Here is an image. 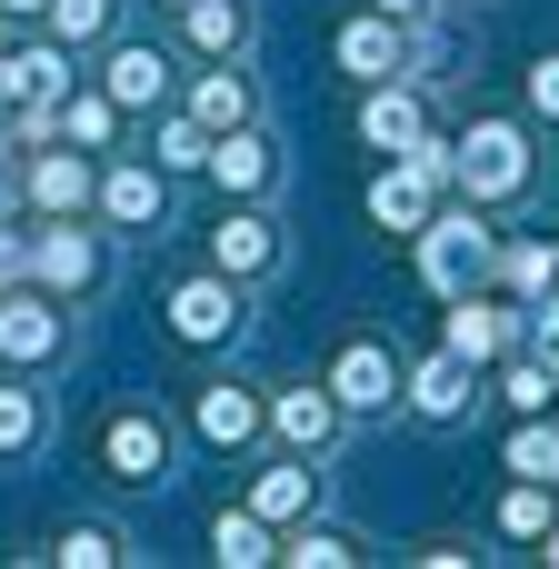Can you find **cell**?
<instances>
[{
    "instance_id": "obj_8",
    "label": "cell",
    "mask_w": 559,
    "mask_h": 569,
    "mask_svg": "<svg viewBox=\"0 0 559 569\" xmlns=\"http://www.w3.org/2000/svg\"><path fill=\"white\" fill-rule=\"evenodd\" d=\"M160 90H170V60L160 50H120L110 60V110H150Z\"/></svg>"
},
{
    "instance_id": "obj_13",
    "label": "cell",
    "mask_w": 559,
    "mask_h": 569,
    "mask_svg": "<svg viewBox=\"0 0 559 569\" xmlns=\"http://www.w3.org/2000/svg\"><path fill=\"white\" fill-rule=\"evenodd\" d=\"M210 170H220V190H260L270 180V140L230 130V140H210Z\"/></svg>"
},
{
    "instance_id": "obj_12",
    "label": "cell",
    "mask_w": 559,
    "mask_h": 569,
    "mask_svg": "<svg viewBox=\"0 0 559 569\" xmlns=\"http://www.w3.org/2000/svg\"><path fill=\"white\" fill-rule=\"evenodd\" d=\"M360 130H370L380 150H420V100H410V90H380V100L360 110Z\"/></svg>"
},
{
    "instance_id": "obj_33",
    "label": "cell",
    "mask_w": 559,
    "mask_h": 569,
    "mask_svg": "<svg viewBox=\"0 0 559 569\" xmlns=\"http://www.w3.org/2000/svg\"><path fill=\"white\" fill-rule=\"evenodd\" d=\"M160 160H210V140H200L190 120H170V130H160Z\"/></svg>"
},
{
    "instance_id": "obj_9",
    "label": "cell",
    "mask_w": 559,
    "mask_h": 569,
    "mask_svg": "<svg viewBox=\"0 0 559 569\" xmlns=\"http://www.w3.org/2000/svg\"><path fill=\"white\" fill-rule=\"evenodd\" d=\"M340 60H350L360 80H390V70H400V30H390V20H350V30H340Z\"/></svg>"
},
{
    "instance_id": "obj_37",
    "label": "cell",
    "mask_w": 559,
    "mask_h": 569,
    "mask_svg": "<svg viewBox=\"0 0 559 569\" xmlns=\"http://www.w3.org/2000/svg\"><path fill=\"white\" fill-rule=\"evenodd\" d=\"M550 560H559V540H550Z\"/></svg>"
},
{
    "instance_id": "obj_35",
    "label": "cell",
    "mask_w": 559,
    "mask_h": 569,
    "mask_svg": "<svg viewBox=\"0 0 559 569\" xmlns=\"http://www.w3.org/2000/svg\"><path fill=\"white\" fill-rule=\"evenodd\" d=\"M410 10H420V0H380V20H410Z\"/></svg>"
},
{
    "instance_id": "obj_27",
    "label": "cell",
    "mask_w": 559,
    "mask_h": 569,
    "mask_svg": "<svg viewBox=\"0 0 559 569\" xmlns=\"http://www.w3.org/2000/svg\"><path fill=\"white\" fill-rule=\"evenodd\" d=\"M240 110H250V90L220 70V80H200V120H220V130H240Z\"/></svg>"
},
{
    "instance_id": "obj_1",
    "label": "cell",
    "mask_w": 559,
    "mask_h": 569,
    "mask_svg": "<svg viewBox=\"0 0 559 569\" xmlns=\"http://www.w3.org/2000/svg\"><path fill=\"white\" fill-rule=\"evenodd\" d=\"M410 240H420V260H430V280H440L450 300H460V290H470L480 270H490V230H480L470 210H450V220H420Z\"/></svg>"
},
{
    "instance_id": "obj_6",
    "label": "cell",
    "mask_w": 559,
    "mask_h": 569,
    "mask_svg": "<svg viewBox=\"0 0 559 569\" xmlns=\"http://www.w3.org/2000/svg\"><path fill=\"white\" fill-rule=\"evenodd\" d=\"M50 350H60L50 300H0V360H50Z\"/></svg>"
},
{
    "instance_id": "obj_10",
    "label": "cell",
    "mask_w": 559,
    "mask_h": 569,
    "mask_svg": "<svg viewBox=\"0 0 559 569\" xmlns=\"http://www.w3.org/2000/svg\"><path fill=\"white\" fill-rule=\"evenodd\" d=\"M30 260H40V280H60V290H90V280H100V250H90L80 230H50Z\"/></svg>"
},
{
    "instance_id": "obj_5",
    "label": "cell",
    "mask_w": 559,
    "mask_h": 569,
    "mask_svg": "<svg viewBox=\"0 0 559 569\" xmlns=\"http://www.w3.org/2000/svg\"><path fill=\"white\" fill-rule=\"evenodd\" d=\"M370 220H380V230H420V220H430V170H410V160L380 170V180H370Z\"/></svg>"
},
{
    "instance_id": "obj_11",
    "label": "cell",
    "mask_w": 559,
    "mask_h": 569,
    "mask_svg": "<svg viewBox=\"0 0 559 569\" xmlns=\"http://www.w3.org/2000/svg\"><path fill=\"white\" fill-rule=\"evenodd\" d=\"M250 430H260V400H250V390H200V440L240 450Z\"/></svg>"
},
{
    "instance_id": "obj_36",
    "label": "cell",
    "mask_w": 559,
    "mask_h": 569,
    "mask_svg": "<svg viewBox=\"0 0 559 569\" xmlns=\"http://www.w3.org/2000/svg\"><path fill=\"white\" fill-rule=\"evenodd\" d=\"M0 10H20V20H30V10H50V0H0Z\"/></svg>"
},
{
    "instance_id": "obj_4",
    "label": "cell",
    "mask_w": 559,
    "mask_h": 569,
    "mask_svg": "<svg viewBox=\"0 0 559 569\" xmlns=\"http://www.w3.org/2000/svg\"><path fill=\"white\" fill-rule=\"evenodd\" d=\"M390 390H400L390 350H380V340H350V350H340V370H330V400H350V410H380Z\"/></svg>"
},
{
    "instance_id": "obj_17",
    "label": "cell",
    "mask_w": 559,
    "mask_h": 569,
    "mask_svg": "<svg viewBox=\"0 0 559 569\" xmlns=\"http://www.w3.org/2000/svg\"><path fill=\"white\" fill-rule=\"evenodd\" d=\"M410 400H420V410H430V420H450V410H460V400H470V380H460V350H450V360H430V370H420V380H410Z\"/></svg>"
},
{
    "instance_id": "obj_18",
    "label": "cell",
    "mask_w": 559,
    "mask_h": 569,
    "mask_svg": "<svg viewBox=\"0 0 559 569\" xmlns=\"http://www.w3.org/2000/svg\"><path fill=\"white\" fill-rule=\"evenodd\" d=\"M210 550H220V560H230V569L270 560V530H260V510H250V520H230V510H220V530H210Z\"/></svg>"
},
{
    "instance_id": "obj_25",
    "label": "cell",
    "mask_w": 559,
    "mask_h": 569,
    "mask_svg": "<svg viewBox=\"0 0 559 569\" xmlns=\"http://www.w3.org/2000/svg\"><path fill=\"white\" fill-rule=\"evenodd\" d=\"M40 440V400L30 390H0V450H30Z\"/></svg>"
},
{
    "instance_id": "obj_16",
    "label": "cell",
    "mask_w": 559,
    "mask_h": 569,
    "mask_svg": "<svg viewBox=\"0 0 559 569\" xmlns=\"http://www.w3.org/2000/svg\"><path fill=\"white\" fill-rule=\"evenodd\" d=\"M500 340H510V320H500V310H480V300L460 290V310H450V350H460V360H490Z\"/></svg>"
},
{
    "instance_id": "obj_20",
    "label": "cell",
    "mask_w": 559,
    "mask_h": 569,
    "mask_svg": "<svg viewBox=\"0 0 559 569\" xmlns=\"http://www.w3.org/2000/svg\"><path fill=\"white\" fill-rule=\"evenodd\" d=\"M280 430H290L300 450H320V440H330V400H320V390H290V400H280Z\"/></svg>"
},
{
    "instance_id": "obj_29",
    "label": "cell",
    "mask_w": 559,
    "mask_h": 569,
    "mask_svg": "<svg viewBox=\"0 0 559 569\" xmlns=\"http://www.w3.org/2000/svg\"><path fill=\"white\" fill-rule=\"evenodd\" d=\"M100 20H110V0H50V30H60V40H90Z\"/></svg>"
},
{
    "instance_id": "obj_15",
    "label": "cell",
    "mask_w": 559,
    "mask_h": 569,
    "mask_svg": "<svg viewBox=\"0 0 559 569\" xmlns=\"http://www.w3.org/2000/svg\"><path fill=\"white\" fill-rule=\"evenodd\" d=\"M110 470L120 480H160V420H110Z\"/></svg>"
},
{
    "instance_id": "obj_3",
    "label": "cell",
    "mask_w": 559,
    "mask_h": 569,
    "mask_svg": "<svg viewBox=\"0 0 559 569\" xmlns=\"http://www.w3.org/2000/svg\"><path fill=\"white\" fill-rule=\"evenodd\" d=\"M170 330L180 340H230L240 330V290L230 280H180L170 290Z\"/></svg>"
},
{
    "instance_id": "obj_19",
    "label": "cell",
    "mask_w": 559,
    "mask_h": 569,
    "mask_svg": "<svg viewBox=\"0 0 559 569\" xmlns=\"http://www.w3.org/2000/svg\"><path fill=\"white\" fill-rule=\"evenodd\" d=\"M100 200H110V220H150V210H160V180H150V170H110Z\"/></svg>"
},
{
    "instance_id": "obj_28",
    "label": "cell",
    "mask_w": 559,
    "mask_h": 569,
    "mask_svg": "<svg viewBox=\"0 0 559 569\" xmlns=\"http://www.w3.org/2000/svg\"><path fill=\"white\" fill-rule=\"evenodd\" d=\"M500 520H510L520 540H540V530H550V490H540V480H530V490H510V510H500Z\"/></svg>"
},
{
    "instance_id": "obj_26",
    "label": "cell",
    "mask_w": 559,
    "mask_h": 569,
    "mask_svg": "<svg viewBox=\"0 0 559 569\" xmlns=\"http://www.w3.org/2000/svg\"><path fill=\"white\" fill-rule=\"evenodd\" d=\"M510 470H520V480H559V440L550 430H520V440H510Z\"/></svg>"
},
{
    "instance_id": "obj_14",
    "label": "cell",
    "mask_w": 559,
    "mask_h": 569,
    "mask_svg": "<svg viewBox=\"0 0 559 569\" xmlns=\"http://www.w3.org/2000/svg\"><path fill=\"white\" fill-rule=\"evenodd\" d=\"M30 200H40V210H50V220H70V210H80V200H90V170H80V160H60V150H50V160H40V170H30Z\"/></svg>"
},
{
    "instance_id": "obj_32",
    "label": "cell",
    "mask_w": 559,
    "mask_h": 569,
    "mask_svg": "<svg viewBox=\"0 0 559 569\" xmlns=\"http://www.w3.org/2000/svg\"><path fill=\"white\" fill-rule=\"evenodd\" d=\"M510 400H520V410H550L559 380H550V370H510Z\"/></svg>"
},
{
    "instance_id": "obj_21",
    "label": "cell",
    "mask_w": 559,
    "mask_h": 569,
    "mask_svg": "<svg viewBox=\"0 0 559 569\" xmlns=\"http://www.w3.org/2000/svg\"><path fill=\"white\" fill-rule=\"evenodd\" d=\"M250 500H260V520H300V510H310V470H270Z\"/></svg>"
},
{
    "instance_id": "obj_34",
    "label": "cell",
    "mask_w": 559,
    "mask_h": 569,
    "mask_svg": "<svg viewBox=\"0 0 559 569\" xmlns=\"http://www.w3.org/2000/svg\"><path fill=\"white\" fill-rule=\"evenodd\" d=\"M530 100H540V110L559 120V60H540V70H530Z\"/></svg>"
},
{
    "instance_id": "obj_24",
    "label": "cell",
    "mask_w": 559,
    "mask_h": 569,
    "mask_svg": "<svg viewBox=\"0 0 559 569\" xmlns=\"http://www.w3.org/2000/svg\"><path fill=\"white\" fill-rule=\"evenodd\" d=\"M190 40H200V50H230V40H240V10H230V0H190Z\"/></svg>"
},
{
    "instance_id": "obj_31",
    "label": "cell",
    "mask_w": 559,
    "mask_h": 569,
    "mask_svg": "<svg viewBox=\"0 0 559 569\" xmlns=\"http://www.w3.org/2000/svg\"><path fill=\"white\" fill-rule=\"evenodd\" d=\"M60 560H70V569H110V560H120V540H110V530H70Z\"/></svg>"
},
{
    "instance_id": "obj_7",
    "label": "cell",
    "mask_w": 559,
    "mask_h": 569,
    "mask_svg": "<svg viewBox=\"0 0 559 569\" xmlns=\"http://www.w3.org/2000/svg\"><path fill=\"white\" fill-rule=\"evenodd\" d=\"M210 260H220V280H250V270H270V220H220L210 230Z\"/></svg>"
},
{
    "instance_id": "obj_2",
    "label": "cell",
    "mask_w": 559,
    "mask_h": 569,
    "mask_svg": "<svg viewBox=\"0 0 559 569\" xmlns=\"http://www.w3.org/2000/svg\"><path fill=\"white\" fill-rule=\"evenodd\" d=\"M450 170H460L480 200H500V190H520V180H530V160H520V130H510V120H480V130L460 140V160H450Z\"/></svg>"
},
{
    "instance_id": "obj_22",
    "label": "cell",
    "mask_w": 559,
    "mask_h": 569,
    "mask_svg": "<svg viewBox=\"0 0 559 569\" xmlns=\"http://www.w3.org/2000/svg\"><path fill=\"white\" fill-rule=\"evenodd\" d=\"M290 560H300V569H350V560H360V540H350V530H300Z\"/></svg>"
},
{
    "instance_id": "obj_23",
    "label": "cell",
    "mask_w": 559,
    "mask_h": 569,
    "mask_svg": "<svg viewBox=\"0 0 559 569\" xmlns=\"http://www.w3.org/2000/svg\"><path fill=\"white\" fill-rule=\"evenodd\" d=\"M50 120H60L70 140H90V150H100V140H110V90H100V100H70V90H60V110H50Z\"/></svg>"
},
{
    "instance_id": "obj_30",
    "label": "cell",
    "mask_w": 559,
    "mask_h": 569,
    "mask_svg": "<svg viewBox=\"0 0 559 569\" xmlns=\"http://www.w3.org/2000/svg\"><path fill=\"white\" fill-rule=\"evenodd\" d=\"M510 280H520V300L559 290V250H520V260H510Z\"/></svg>"
}]
</instances>
